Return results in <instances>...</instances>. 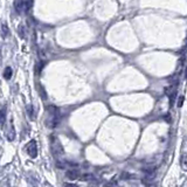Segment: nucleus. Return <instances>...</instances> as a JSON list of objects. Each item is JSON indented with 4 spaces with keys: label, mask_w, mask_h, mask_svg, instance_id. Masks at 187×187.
Instances as JSON below:
<instances>
[{
    "label": "nucleus",
    "mask_w": 187,
    "mask_h": 187,
    "mask_svg": "<svg viewBox=\"0 0 187 187\" xmlns=\"http://www.w3.org/2000/svg\"><path fill=\"white\" fill-rule=\"evenodd\" d=\"M184 99H185L184 96H180V97H179V99H178V103H176L178 108H181V107H182V104H184Z\"/></svg>",
    "instance_id": "13"
},
{
    "label": "nucleus",
    "mask_w": 187,
    "mask_h": 187,
    "mask_svg": "<svg viewBox=\"0 0 187 187\" xmlns=\"http://www.w3.org/2000/svg\"><path fill=\"white\" fill-rule=\"evenodd\" d=\"M63 187H77L76 185H74V184H68V182H65L63 184Z\"/></svg>",
    "instance_id": "15"
},
{
    "label": "nucleus",
    "mask_w": 187,
    "mask_h": 187,
    "mask_svg": "<svg viewBox=\"0 0 187 187\" xmlns=\"http://www.w3.org/2000/svg\"><path fill=\"white\" fill-rule=\"evenodd\" d=\"M12 74H13V70H12L11 67L5 68V70H4V77H5V80H11Z\"/></svg>",
    "instance_id": "6"
},
{
    "label": "nucleus",
    "mask_w": 187,
    "mask_h": 187,
    "mask_svg": "<svg viewBox=\"0 0 187 187\" xmlns=\"http://www.w3.org/2000/svg\"><path fill=\"white\" fill-rule=\"evenodd\" d=\"M44 66V62H40V63L36 65V67H35V73H36V75H40V73H41V70H42Z\"/></svg>",
    "instance_id": "10"
},
{
    "label": "nucleus",
    "mask_w": 187,
    "mask_h": 187,
    "mask_svg": "<svg viewBox=\"0 0 187 187\" xmlns=\"http://www.w3.org/2000/svg\"><path fill=\"white\" fill-rule=\"evenodd\" d=\"M6 137L8 138V140H13L14 139V129H13V124L11 123V128L8 131H6Z\"/></svg>",
    "instance_id": "8"
},
{
    "label": "nucleus",
    "mask_w": 187,
    "mask_h": 187,
    "mask_svg": "<svg viewBox=\"0 0 187 187\" xmlns=\"http://www.w3.org/2000/svg\"><path fill=\"white\" fill-rule=\"evenodd\" d=\"M47 115L48 116H47V119H46V125L49 129H54L59 124V121H60V115H59L57 108L53 107V105L47 107Z\"/></svg>",
    "instance_id": "1"
},
{
    "label": "nucleus",
    "mask_w": 187,
    "mask_h": 187,
    "mask_svg": "<svg viewBox=\"0 0 187 187\" xmlns=\"http://www.w3.org/2000/svg\"><path fill=\"white\" fill-rule=\"evenodd\" d=\"M80 172L77 170H68L66 172V176L68 179H71V180H76L80 178Z\"/></svg>",
    "instance_id": "4"
},
{
    "label": "nucleus",
    "mask_w": 187,
    "mask_h": 187,
    "mask_svg": "<svg viewBox=\"0 0 187 187\" xmlns=\"http://www.w3.org/2000/svg\"><path fill=\"white\" fill-rule=\"evenodd\" d=\"M180 166L184 171H187V154L182 153L181 154V158H180Z\"/></svg>",
    "instance_id": "5"
},
{
    "label": "nucleus",
    "mask_w": 187,
    "mask_h": 187,
    "mask_svg": "<svg viewBox=\"0 0 187 187\" xmlns=\"http://www.w3.org/2000/svg\"><path fill=\"white\" fill-rule=\"evenodd\" d=\"M23 7H25V2H23V0H17V1H15V8H17V11L19 12V13L22 12Z\"/></svg>",
    "instance_id": "7"
},
{
    "label": "nucleus",
    "mask_w": 187,
    "mask_h": 187,
    "mask_svg": "<svg viewBox=\"0 0 187 187\" xmlns=\"http://www.w3.org/2000/svg\"><path fill=\"white\" fill-rule=\"evenodd\" d=\"M27 112H28V116L31 117V119H34V115H33V105H28L27 107Z\"/></svg>",
    "instance_id": "12"
},
{
    "label": "nucleus",
    "mask_w": 187,
    "mask_h": 187,
    "mask_svg": "<svg viewBox=\"0 0 187 187\" xmlns=\"http://www.w3.org/2000/svg\"><path fill=\"white\" fill-rule=\"evenodd\" d=\"M19 34H20V36H21V38H25V35H26V33H25V28H23V26H22V25L19 26Z\"/></svg>",
    "instance_id": "14"
},
{
    "label": "nucleus",
    "mask_w": 187,
    "mask_h": 187,
    "mask_svg": "<svg viewBox=\"0 0 187 187\" xmlns=\"http://www.w3.org/2000/svg\"><path fill=\"white\" fill-rule=\"evenodd\" d=\"M185 78L187 80V68L185 69Z\"/></svg>",
    "instance_id": "17"
},
{
    "label": "nucleus",
    "mask_w": 187,
    "mask_h": 187,
    "mask_svg": "<svg viewBox=\"0 0 187 187\" xmlns=\"http://www.w3.org/2000/svg\"><path fill=\"white\" fill-rule=\"evenodd\" d=\"M146 187H157V185H155V184H152V185H151V184H150V185H147Z\"/></svg>",
    "instance_id": "16"
},
{
    "label": "nucleus",
    "mask_w": 187,
    "mask_h": 187,
    "mask_svg": "<svg viewBox=\"0 0 187 187\" xmlns=\"http://www.w3.org/2000/svg\"><path fill=\"white\" fill-rule=\"evenodd\" d=\"M26 151L31 158H36L38 157V145L35 140H31L26 146Z\"/></svg>",
    "instance_id": "3"
},
{
    "label": "nucleus",
    "mask_w": 187,
    "mask_h": 187,
    "mask_svg": "<svg viewBox=\"0 0 187 187\" xmlns=\"http://www.w3.org/2000/svg\"><path fill=\"white\" fill-rule=\"evenodd\" d=\"M50 147H52V152L55 157H60L63 154V147L60 143V140L56 138L55 136H52L50 137Z\"/></svg>",
    "instance_id": "2"
},
{
    "label": "nucleus",
    "mask_w": 187,
    "mask_h": 187,
    "mask_svg": "<svg viewBox=\"0 0 187 187\" xmlns=\"http://www.w3.org/2000/svg\"><path fill=\"white\" fill-rule=\"evenodd\" d=\"M5 119H6V113L4 110H0V126L5 123Z\"/></svg>",
    "instance_id": "11"
},
{
    "label": "nucleus",
    "mask_w": 187,
    "mask_h": 187,
    "mask_svg": "<svg viewBox=\"0 0 187 187\" xmlns=\"http://www.w3.org/2000/svg\"><path fill=\"white\" fill-rule=\"evenodd\" d=\"M8 34H10V29H8V27L6 26V25H1V35H2V38L5 39V38H7L8 36Z\"/></svg>",
    "instance_id": "9"
}]
</instances>
